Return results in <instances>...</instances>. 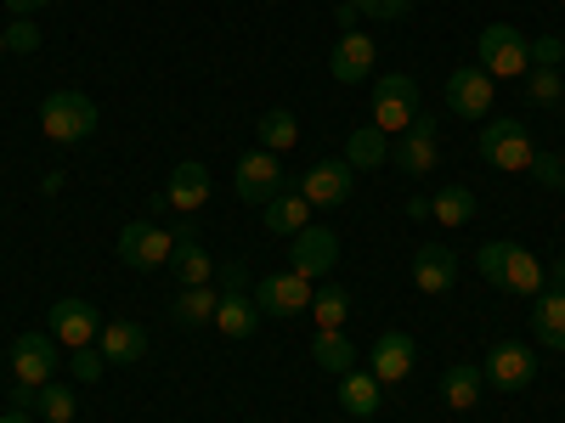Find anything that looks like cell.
<instances>
[{
  "label": "cell",
  "mask_w": 565,
  "mask_h": 423,
  "mask_svg": "<svg viewBox=\"0 0 565 423\" xmlns=\"http://www.w3.org/2000/svg\"><path fill=\"white\" fill-rule=\"evenodd\" d=\"M0 34H7V45H12V52H23V57H29V52H40V29H34L29 18H18L12 29H0Z\"/></svg>",
  "instance_id": "74e56055"
},
{
  "label": "cell",
  "mask_w": 565,
  "mask_h": 423,
  "mask_svg": "<svg viewBox=\"0 0 565 423\" xmlns=\"http://www.w3.org/2000/svg\"><path fill=\"white\" fill-rule=\"evenodd\" d=\"M481 159L492 164V170H532V159H537V148H532V135H526V124L521 119H492V124H481Z\"/></svg>",
  "instance_id": "277c9868"
},
{
  "label": "cell",
  "mask_w": 565,
  "mask_h": 423,
  "mask_svg": "<svg viewBox=\"0 0 565 423\" xmlns=\"http://www.w3.org/2000/svg\"><path fill=\"white\" fill-rule=\"evenodd\" d=\"M481 390H487V372L476 361H452L447 367V379H441V401L452 412H469V406H481Z\"/></svg>",
  "instance_id": "603a6c76"
},
{
  "label": "cell",
  "mask_w": 565,
  "mask_h": 423,
  "mask_svg": "<svg viewBox=\"0 0 565 423\" xmlns=\"http://www.w3.org/2000/svg\"><path fill=\"white\" fill-rule=\"evenodd\" d=\"M351 7H356L362 18H407L413 0H351Z\"/></svg>",
  "instance_id": "f35d334b"
},
{
  "label": "cell",
  "mask_w": 565,
  "mask_h": 423,
  "mask_svg": "<svg viewBox=\"0 0 565 423\" xmlns=\"http://www.w3.org/2000/svg\"><path fill=\"white\" fill-rule=\"evenodd\" d=\"M97 334H103V316H97V305H90V300H57L52 305V339L57 345L85 350Z\"/></svg>",
  "instance_id": "9a60e30c"
},
{
  "label": "cell",
  "mask_w": 565,
  "mask_h": 423,
  "mask_svg": "<svg viewBox=\"0 0 565 423\" xmlns=\"http://www.w3.org/2000/svg\"><path fill=\"white\" fill-rule=\"evenodd\" d=\"M311 316H317L322 334H328V327H345V316H351V294L340 289V282H322V289L311 294Z\"/></svg>",
  "instance_id": "1f68e13d"
},
{
  "label": "cell",
  "mask_w": 565,
  "mask_h": 423,
  "mask_svg": "<svg viewBox=\"0 0 565 423\" xmlns=\"http://www.w3.org/2000/svg\"><path fill=\"white\" fill-rule=\"evenodd\" d=\"M34 412H40L45 423H74L79 401H74L68 384H40V390H34Z\"/></svg>",
  "instance_id": "d6a6232c"
},
{
  "label": "cell",
  "mask_w": 565,
  "mask_h": 423,
  "mask_svg": "<svg viewBox=\"0 0 565 423\" xmlns=\"http://www.w3.org/2000/svg\"><path fill=\"white\" fill-rule=\"evenodd\" d=\"M311 204H306V193H300V186H282V193L266 204V231H271V238H295V231H306L311 220Z\"/></svg>",
  "instance_id": "7402d4cb"
},
{
  "label": "cell",
  "mask_w": 565,
  "mask_h": 423,
  "mask_svg": "<svg viewBox=\"0 0 565 423\" xmlns=\"http://www.w3.org/2000/svg\"><path fill=\"white\" fill-rule=\"evenodd\" d=\"M74 372H79V379H103V356L90 350V345H85V350H74Z\"/></svg>",
  "instance_id": "ab89813d"
},
{
  "label": "cell",
  "mask_w": 565,
  "mask_h": 423,
  "mask_svg": "<svg viewBox=\"0 0 565 423\" xmlns=\"http://www.w3.org/2000/svg\"><path fill=\"white\" fill-rule=\"evenodd\" d=\"M351 186H356V170H351L345 159H322V164H311V170L300 175V193H306L311 209H334V204H345V198H351Z\"/></svg>",
  "instance_id": "5bb4252c"
},
{
  "label": "cell",
  "mask_w": 565,
  "mask_h": 423,
  "mask_svg": "<svg viewBox=\"0 0 565 423\" xmlns=\"http://www.w3.org/2000/svg\"><path fill=\"white\" fill-rule=\"evenodd\" d=\"M380 390H385V384L373 379V372H356V367H351L345 379H340V406H345L351 417H373V412H380V401H385Z\"/></svg>",
  "instance_id": "83f0119b"
},
{
  "label": "cell",
  "mask_w": 565,
  "mask_h": 423,
  "mask_svg": "<svg viewBox=\"0 0 565 423\" xmlns=\"http://www.w3.org/2000/svg\"><path fill=\"white\" fill-rule=\"evenodd\" d=\"M215 327L226 339H249L255 327H260V305L249 300V294H221V305H215Z\"/></svg>",
  "instance_id": "484cf974"
},
{
  "label": "cell",
  "mask_w": 565,
  "mask_h": 423,
  "mask_svg": "<svg viewBox=\"0 0 565 423\" xmlns=\"http://www.w3.org/2000/svg\"><path fill=\"white\" fill-rule=\"evenodd\" d=\"M526 90H532L537 108H554V102L565 97V79H559V68H532V74H526Z\"/></svg>",
  "instance_id": "836d02e7"
},
{
  "label": "cell",
  "mask_w": 565,
  "mask_h": 423,
  "mask_svg": "<svg viewBox=\"0 0 565 423\" xmlns=\"http://www.w3.org/2000/svg\"><path fill=\"white\" fill-rule=\"evenodd\" d=\"M554 289H559V294H565V260H559V265H554Z\"/></svg>",
  "instance_id": "ee69618b"
},
{
  "label": "cell",
  "mask_w": 565,
  "mask_h": 423,
  "mask_svg": "<svg viewBox=\"0 0 565 423\" xmlns=\"http://www.w3.org/2000/svg\"><path fill=\"white\" fill-rule=\"evenodd\" d=\"M311 282L300 276V271H277V276H260L255 282V305H260V316H277V322H295V316H311Z\"/></svg>",
  "instance_id": "5b68a950"
},
{
  "label": "cell",
  "mask_w": 565,
  "mask_h": 423,
  "mask_svg": "<svg viewBox=\"0 0 565 423\" xmlns=\"http://www.w3.org/2000/svg\"><path fill=\"white\" fill-rule=\"evenodd\" d=\"M356 18H362V12H356V7H351V0H340V29H345V34H351V29H356Z\"/></svg>",
  "instance_id": "60d3db41"
},
{
  "label": "cell",
  "mask_w": 565,
  "mask_h": 423,
  "mask_svg": "<svg viewBox=\"0 0 565 423\" xmlns=\"http://www.w3.org/2000/svg\"><path fill=\"white\" fill-rule=\"evenodd\" d=\"M255 135H260V148L266 153H289L295 141H300V124H295V113L289 108H271V113H260V124H255Z\"/></svg>",
  "instance_id": "f1b7e54d"
},
{
  "label": "cell",
  "mask_w": 565,
  "mask_h": 423,
  "mask_svg": "<svg viewBox=\"0 0 565 423\" xmlns=\"http://www.w3.org/2000/svg\"><path fill=\"white\" fill-rule=\"evenodd\" d=\"M215 305H221V289H210V282H199V289H181V300H175V322L181 327H204V322H215Z\"/></svg>",
  "instance_id": "f546056e"
},
{
  "label": "cell",
  "mask_w": 565,
  "mask_h": 423,
  "mask_svg": "<svg viewBox=\"0 0 565 423\" xmlns=\"http://www.w3.org/2000/svg\"><path fill=\"white\" fill-rule=\"evenodd\" d=\"M215 276H221V294H244L249 289V265L244 260H221Z\"/></svg>",
  "instance_id": "8d00e7d4"
},
{
  "label": "cell",
  "mask_w": 565,
  "mask_h": 423,
  "mask_svg": "<svg viewBox=\"0 0 565 423\" xmlns=\"http://www.w3.org/2000/svg\"><path fill=\"white\" fill-rule=\"evenodd\" d=\"M170 271H175V282H181V289H199V282H210V276H215V260H210V254H204V243H199L193 215H181V231H175V254H170Z\"/></svg>",
  "instance_id": "e0dca14e"
},
{
  "label": "cell",
  "mask_w": 565,
  "mask_h": 423,
  "mask_svg": "<svg viewBox=\"0 0 565 423\" xmlns=\"http://www.w3.org/2000/svg\"><path fill=\"white\" fill-rule=\"evenodd\" d=\"M452 282H458V254H452L447 243H424V249L413 254V289H418V294L441 300V294H452Z\"/></svg>",
  "instance_id": "2e32d148"
},
{
  "label": "cell",
  "mask_w": 565,
  "mask_h": 423,
  "mask_svg": "<svg viewBox=\"0 0 565 423\" xmlns=\"http://www.w3.org/2000/svg\"><path fill=\"white\" fill-rule=\"evenodd\" d=\"M97 124H103L97 102H90L85 90H52V97L40 102V130H45V141H57V148H74V141H85Z\"/></svg>",
  "instance_id": "7a4b0ae2"
},
{
  "label": "cell",
  "mask_w": 565,
  "mask_h": 423,
  "mask_svg": "<svg viewBox=\"0 0 565 423\" xmlns=\"http://www.w3.org/2000/svg\"><path fill=\"white\" fill-rule=\"evenodd\" d=\"M0 423H29V412H23V406H12V412H7V417H0Z\"/></svg>",
  "instance_id": "7bdbcfd3"
},
{
  "label": "cell",
  "mask_w": 565,
  "mask_h": 423,
  "mask_svg": "<svg viewBox=\"0 0 565 423\" xmlns=\"http://www.w3.org/2000/svg\"><path fill=\"white\" fill-rule=\"evenodd\" d=\"M328 74H334L340 85H362L373 79V34H340V45L328 52Z\"/></svg>",
  "instance_id": "d6986e66"
},
{
  "label": "cell",
  "mask_w": 565,
  "mask_h": 423,
  "mask_svg": "<svg viewBox=\"0 0 565 423\" xmlns=\"http://www.w3.org/2000/svg\"><path fill=\"white\" fill-rule=\"evenodd\" d=\"M311 361L322 367V372H334V379H345V372L356 367V345L345 339V327H317V345H311Z\"/></svg>",
  "instance_id": "4316f807"
},
{
  "label": "cell",
  "mask_w": 565,
  "mask_h": 423,
  "mask_svg": "<svg viewBox=\"0 0 565 423\" xmlns=\"http://www.w3.org/2000/svg\"><path fill=\"white\" fill-rule=\"evenodd\" d=\"M559 193H565V186H559Z\"/></svg>",
  "instance_id": "bcb514c9"
},
{
  "label": "cell",
  "mask_w": 565,
  "mask_h": 423,
  "mask_svg": "<svg viewBox=\"0 0 565 423\" xmlns=\"http://www.w3.org/2000/svg\"><path fill=\"white\" fill-rule=\"evenodd\" d=\"M282 159L277 153H266V148H255V153H244L238 159V198L244 204H255V209H266L277 193H282Z\"/></svg>",
  "instance_id": "7c38bea8"
},
{
  "label": "cell",
  "mask_w": 565,
  "mask_h": 423,
  "mask_svg": "<svg viewBox=\"0 0 565 423\" xmlns=\"http://www.w3.org/2000/svg\"><path fill=\"white\" fill-rule=\"evenodd\" d=\"M481 372H487V384H492V390L514 395V390H526V384L537 379V350H532V345H521V339H503V345H492V350H487Z\"/></svg>",
  "instance_id": "ba28073f"
},
{
  "label": "cell",
  "mask_w": 565,
  "mask_h": 423,
  "mask_svg": "<svg viewBox=\"0 0 565 423\" xmlns=\"http://www.w3.org/2000/svg\"><path fill=\"white\" fill-rule=\"evenodd\" d=\"M289 243H295L289 249V271H300L306 282H317V276L328 282V271L340 265V238L328 226H306V231H295Z\"/></svg>",
  "instance_id": "9c48e42d"
},
{
  "label": "cell",
  "mask_w": 565,
  "mask_h": 423,
  "mask_svg": "<svg viewBox=\"0 0 565 423\" xmlns=\"http://www.w3.org/2000/svg\"><path fill=\"white\" fill-rule=\"evenodd\" d=\"M0 52H7V34H0Z\"/></svg>",
  "instance_id": "f6af8a7d"
},
{
  "label": "cell",
  "mask_w": 565,
  "mask_h": 423,
  "mask_svg": "<svg viewBox=\"0 0 565 423\" xmlns=\"http://www.w3.org/2000/svg\"><path fill=\"white\" fill-rule=\"evenodd\" d=\"M418 85L407 74H385V79H373V124H380L385 135H402L413 119H418Z\"/></svg>",
  "instance_id": "8992f818"
},
{
  "label": "cell",
  "mask_w": 565,
  "mask_h": 423,
  "mask_svg": "<svg viewBox=\"0 0 565 423\" xmlns=\"http://www.w3.org/2000/svg\"><path fill=\"white\" fill-rule=\"evenodd\" d=\"M476 271L492 282V289L514 294V300H537L543 294V260L521 243H487L476 254Z\"/></svg>",
  "instance_id": "6da1fadb"
},
{
  "label": "cell",
  "mask_w": 565,
  "mask_h": 423,
  "mask_svg": "<svg viewBox=\"0 0 565 423\" xmlns=\"http://www.w3.org/2000/svg\"><path fill=\"white\" fill-rule=\"evenodd\" d=\"M492 74L481 68V63H469V68H452L447 74V108L458 113V119H487L492 113Z\"/></svg>",
  "instance_id": "4fadbf2b"
},
{
  "label": "cell",
  "mask_w": 565,
  "mask_h": 423,
  "mask_svg": "<svg viewBox=\"0 0 565 423\" xmlns=\"http://www.w3.org/2000/svg\"><path fill=\"white\" fill-rule=\"evenodd\" d=\"M532 339L543 350H565V294L559 289L537 294V305H532Z\"/></svg>",
  "instance_id": "cb8c5ba5"
},
{
  "label": "cell",
  "mask_w": 565,
  "mask_h": 423,
  "mask_svg": "<svg viewBox=\"0 0 565 423\" xmlns=\"http://www.w3.org/2000/svg\"><path fill=\"white\" fill-rule=\"evenodd\" d=\"M391 159H396V170H407V175H430V170H436V159H441L436 119H430V113H418V119H413V124L396 135Z\"/></svg>",
  "instance_id": "8fae6325"
},
{
  "label": "cell",
  "mask_w": 565,
  "mask_h": 423,
  "mask_svg": "<svg viewBox=\"0 0 565 423\" xmlns=\"http://www.w3.org/2000/svg\"><path fill=\"white\" fill-rule=\"evenodd\" d=\"M164 204H170L175 215H199V209L210 204V170H204L199 159L175 164L170 181H164Z\"/></svg>",
  "instance_id": "ac0fdd59"
},
{
  "label": "cell",
  "mask_w": 565,
  "mask_h": 423,
  "mask_svg": "<svg viewBox=\"0 0 565 423\" xmlns=\"http://www.w3.org/2000/svg\"><path fill=\"white\" fill-rule=\"evenodd\" d=\"M565 63V40L559 34H537L532 40V68H559Z\"/></svg>",
  "instance_id": "e575fe53"
},
{
  "label": "cell",
  "mask_w": 565,
  "mask_h": 423,
  "mask_svg": "<svg viewBox=\"0 0 565 423\" xmlns=\"http://www.w3.org/2000/svg\"><path fill=\"white\" fill-rule=\"evenodd\" d=\"M385 159H391V135L380 124H356L351 141H345V164L351 170H380Z\"/></svg>",
  "instance_id": "d4e9b609"
},
{
  "label": "cell",
  "mask_w": 565,
  "mask_h": 423,
  "mask_svg": "<svg viewBox=\"0 0 565 423\" xmlns=\"http://www.w3.org/2000/svg\"><path fill=\"white\" fill-rule=\"evenodd\" d=\"M430 215L441 220V226H463V220H476V193H469V186H441V193L430 198Z\"/></svg>",
  "instance_id": "4dcf8cb0"
},
{
  "label": "cell",
  "mask_w": 565,
  "mask_h": 423,
  "mask_svg": "<svg viewBox=\"0 0 565 423\" xmlns=\"http://www.w3.org/2000/svg\"><path fill=\"white\" fill-rule=\"evenodd\" d=\"M7 7H12V18H29V12H40V7H45V0H7Z\"/></svg>",
  "instance_id": "b9f144b4"
},
{
  "label": "cell",
  "mask_w": 565,
  "mask_h": 423,
  "mask_svg": "<svg viewBox=\"0 0 565 423\" xmlns=\"http://www.w3.org/2000/svg\"><path fill=\"white\" fill-rule=\"evenodd\" d=\"M170 254H175V231H164L153 220H130L119 231V260L136 265V271H164Z\"/></svg>",
  "instance_id": "52a82bcc"
},
{
  "label": "cell",
  "mask_w": 565,
  "mask_h": 423,
  "mask_svg": "<svg viewBox=\"0 0 565 423\" xmlns=\"http://www.w3.org/2000/svg\"><path fill=\"white\" fill-rule=\"evenodd\" d=\"M532 181L559 193V186H565V159H559V153H537V159H532Z\"/></svg>",
  "instance_id": "d590c367"
},
{
  "label": "cell",
  "mask_w": 565,
  "mask_h": 423,
  "mask_svg": "<svg viewBox=\"0 0 565 423\" xmlns=\"http://www.w3.org/2000/svg\"><path fill=\"white\" fill-rule=\"evenodd\" d=\"M476 57L492 79H526L532 74V40L509 23H487L476 34Z\"/></svg>",
  "instance_id": "3957f363"
},
{
  "label": "cell",
  "mask_w": 565,
  "mask_h": 423,
  "mask_svg": "<svg viewBox=\"0 0 565 423\" xmlns=\"http://www.w3.org/2000/svg\"><path fill=\"white\" fill-rule=\"evenodd\" d=\"M52 372H57V339H52V334H23V339H12V384L40 390V384H52Z\"/></svg>",
  "instance_id": "30bf717a"
},
{
  "label": "cell",
  "mask_w": 565,
  "mask_h": 423,
  "mask_svg": "<svg viewBox=\"0 0 565 423\" xmlns=\"http://www.w3.org/2000/svg\"><path fill=\"white\" fill-rule=\"evenodd\" d=\"M413 350L418 345L407 334H380V339H373V379H380V384H402L413 372Z\"/></svg>",
  "instance_id": "ffe728a7"
},
{
  "label": "cell",
  "mask_w": 565,
  "mask_h": 423,
  "mask_svg": "<svg viewBox=\"0 0 565 423\" xmlns=\"http://www.w3.org/2000/svg\"><path fill=\"white\" fill-rule=\"evenodd\" d=\"M141 356H148V327H141V322H108L103 327V361L136 367Z\"/></svg>",
  "instance_id": "44dd1931"
}]
</instances>
